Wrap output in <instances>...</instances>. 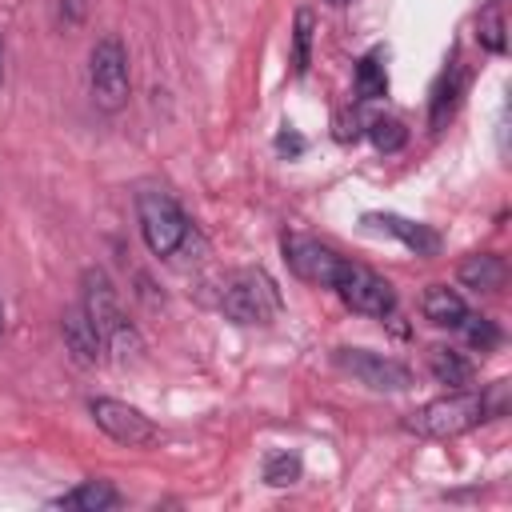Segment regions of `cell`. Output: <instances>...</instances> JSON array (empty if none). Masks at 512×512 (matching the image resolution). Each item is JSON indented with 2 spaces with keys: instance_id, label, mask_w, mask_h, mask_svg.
Wrapping results in <instances>:
<instances>
[{
  "instance_id": "obj_24",
  "label": "cell",
  "mask_w": 512,
  "mask_h": 512,
  "mask_svg": "<svg viewBox=\"0 0 512 512\" xmlns=\"http://www.w3.org/2000/svg\"><path fill=\"white\" fill-rule=\"evenodd\" d=\"M276 148H280V152H292V156H296V152H304V140H300L296 132H280V136H276Z\"/></svg>"
},
{
  "instance_id": "obj_23",
  "label": "cell",
  "mask_w": 512,
  "mask_h": 512,
  "mask_svg": "<svg viewBox=\"0 0 512 512\" xmlns=\"http://www.w3.org/2000/svg\"><path fill=\"white\" fill-rule=\"evenodd\" d=\"M88 12V0H60V24L64 28H76Z\"/></svg>"
},
{
  "instance_id": "obj_19",
  "label": "cell",
  "mask_w": 512,
  "mask_h": 512,
  "mask_svg": "<svg viewBox=\"0 0 512 512\" xmlns=\"http://www.w3.org/2000/svg\"><path fill=\"white\" fill-rule=\"evenodd\" d=\"M368 136H372V144H376L380 152H400L404 140H408V128H404L396 116H376V120L368 124Z\"/></svg>"
},
{
  "instance_id": "obj_2",
  "label": "cell",
  "mask_w": 512,
  "mask_h": 512,
  "mask_svg": "<svg viewBox=\"0 0 512 512\" xmlns=\"http://www.w3.org/2000/svg\"><path fill=\"white\" fill-rule=\"evenodd\" d=\"M220 308L228 320L248 324V328H264L280 316V288L268 272L260 268H240L224 280L220 288Z\"/></svg>"
},
{
  "instance_id": "obj_26",
  "label": "cell",
  "mask_w": 512,
  "mask_h": 512,
  "mask_svg": "<svg viewBox=\"0 0 512 512\" xmlns=\"http://www.w3.org/2000/svg\"><path fill=\"white\" fill-rule=\"evenodd\" d=\"M0 336H4V300H0Z\"/></svg>"
},
{
  "instance_id": "obj_3",
  "label": "cell",
  "mask_w": 512,
  "mask_h": 512,
  "mask_svg": "<svg viewBox=\"0 0 512 512\" xmlns=\"http://www.w3.org/2000/svg\"><path fill=\"white\" fill-rule=\"evenodd\" d=\"M484 420H488V416H484L480 392L456 388V392H448V396H440V400H428L424 408L408 412L404 428L416 432V436H424V440H452V436H460V432H468V428H476V424H484Z\"/></svg>"
},
{
  "instance_id": "obj_18",
  "label": "cell",
  "mask_w": 512,
  "mask_h": 512,
  "mask_svg": "<svg viewBox=\"0 0 512 512\" xmlns=\"http://www.w3.org/2000/svg\"><path fill=\"white\" fill-rule=\"evenodd\" d=\"M312 28H316L312 8H300L296 12V28H292V72L296 76H304L308 64H312Z\"/></svg>"
},
{
  "instance_id": "obj_11",
  "label": "cell",
  "mask_w": 512,
  "mask_h": 512,
  "mask_svg": "<svg viewBox=\"0 0 512 512\" xmlns=\"http://www.w3.org/2000/svg\"><path fill=\"white\" fill-rule=\"evenodd\" d=\"M364 224L380 228V232H392L404 248H412L416 256H436L440 252V236L428 228V224H416V220H404L396 212H368Z\"/></svg>"
},
{
  "instance_id": "obj_20",
  "label": "cell",
  "mask_w": 512,
  "mask_h": 512,
  "mask_svg": "<svg viewBox=\"0 0 512 512\" xmlns=\"http://www.w3.org/2000/svg\"><path fill=\"white\" fill-rule=\"evenodd\" d=\"M264 480H268L272 488H288V484H296V480H300V456H292V452H276V456H268V460H264Z\"/></svg>"
},
{
  "instance_id": "obj_14",
  "label": "cell",
  "mask_w": 512,
  "mask_h": 512,
  "mask_svg": "<svg viewBox=\"0 0 512 512\" xmlns=\"http://www.w3.org/2000/svg\"><path fill=\"white\" fill-rule=\"evenodd\" d=\"M52 504L56 508H80V512H104V508H116L120 504V492L112 484H104V480H84L72 492L56 496Z\"/></svg>"
},
{
  "instance_id": "obj_9",
  "label": "cell",
  "mask_w": 512,
  "mask_h": 512,
  "mask_svg": "<svg viewBox=\"0 0 512 512\" xmlns=\"http://www.w3.org/2000/svg\"><path fill=\"white\" fill-rule=\"evenodd\" d=\"M284 260H288V268H292L300 280L320 284V288L332 284V272H336V264H340V256H336L328 244H320V240H312V236H300V232H288V236H284Z\"/></svg>"
},
{
  "instance_id": "obj_1",
  "label": "cell",
  "mask_w": 512,
  "mask_h": 512,
  "mask_svg": "<svg viewBox=\"0 0 512 512\" xmlns=\"http://www.w3.org/2000/svg\"><path fill=\"white\" fill-rule=\"evenodd\" d=\"M80 308L96 324V332H100L108 352H120V356L140 352V336L128 324V316L120 308V296H116V288H112L104 268H84V276H80Z\"/></svg>"
},
{
  "instance_id": "obj_13",
  "label": "cell",
  "mask_w": 512,
  "mask_h": 512,
  "mask_svg": "<svg viewBox=\"0 0 512 512\" xmlns=\"http://www.w3.org/2000/svg\"><path fill=\"white\" fill-rule=\"evenodd\" d=\"M504 280H508V264L496 252H476L460 264V284H468L476 292H496V288H504Z\"/></svg>"
},
{
  "instance_id": "obj_6",
  "label": "cell",
  "mask_w": 512,
  "mask_h": 512,
  "mask_svg": "<svg viewBox=\"0 0 512 512\" xmlns=\"http://www.w3.org/2000/svg\"><path fill=\"white\" fill-rule=\"evenodd\" d=\"M88 84H92V100L104 112H120L128 104V52L120 44V36H100L92 44L88 56Z\"/></svg>"
},
{
  "instance_id": "obj_16",
  "label": "cell",
  "mask_w": 512,
  "mask_h": 512,
  "mask_svg": "<svg viewBox=\"0 0 512 512\" xmlns=\"http://www.w3.org/2000/svg\"><path fill=\"white\" fill-rule=\"evenodd\" d=\"M460 88H464V76H460V68H448V72L440 76L436 92H432V112H428V124H432V128H444V124H448V116L456 112Z\"/></svg>"
},
{
  "instance_id": "obj_7",
  "label": "cell",
  "mask_w": 512,
  "mask_h": 512,
  "mask_svg": "<svg viewBox=\"0 0 512 512\" xmlns=\"http://www.w3.org/2000/svg\"><path fill=\"white\" fill-rule=\"evenodd\" d=\"M332 364L352 376L356 384L372 388V392H408L412 388V368L392 360V356H380V352H368V348H336L332 352Z\"/></svg>"
},
{
  "instance_id": "obj_21",
  "label": "cell",
  "mask_w": 512,
  "mask_h": 512,
  "mask_svg": "<svg viewBox=\"0 0 512 512\" xmlns=\"http://www.w3.org/2000/svg\"><path fill=\"white\" fill-rule=\"evenodd\" d=\"M464 336H468V344L472 348H480V352H488V348H496V340H500V332H496V324L492 320H484V316H464Z\"/></svg>"
},
{
  "instance_id": "obj_22",
  "label": "cell",
  "mask_w": 512,
  "mask_h": 512,
  "mask_svg": "<svg viewBox=\"0 0 512 512\" xmlns=\"http://www.w3.org/2000/svg\"><path fill=\"white\" fill-rule=\"evenodd\" d=\"M480 44L488 48V52H504V16L496 12V8H488L484 16H480Z\"/></svg>"
},
{
  "instance_id": "obj_8",
  "label": "cell",
  "mask_w": 512,
  "mask_h": 512,
  "mask_svg": "<svg viewBox=\"0 0 512 512\" xmlns=\"http://www.w3.org/2000/svg\"><path fill=\"white\" fill-rule=\"evenodd\" d=\"M88 412H92L96 428H100L104 436H112L116 444H124V448H144V444H152V440L160 436L156 424H152L140 408H132V404H124V400H112V396H96V400L88 404Z\"/></svg>"
},
{
  "instance_id": "obj_25",
  "label": "cell",
  "mask_w": 512,
  "mask_h": 512,
  "mask_svg": "<svg viewBox=\"0 0 512 512\" xmlns=\"http://www.w3.org/2000/svg\"><path fill=\"white\" fill-rule=\"evenodd\" d=\"M0 88H4V44H0Z\"/></svg>"
},
{
  "instance_id": "obj_10",
  "label": "cell",
  "mask_w": 512,
  "mask_h": 512,
  "mask_svg": "<svg viewBox=\"0 0 512 512\" xmlns=\"http://www.w3.org/2000/svg\"><path fill=\"white\" fill-rule=\"evenodd\" d=\"M60 332H64V344H68V352H72V360L76 364H84V368H92V364H100L104 360V340H100V332H96V324L88 320V312L80 308V304H72V308H64V316H60Z\"/></svg>"
},
{
  "instance_id": "obj_5",
  "label": "cell",
  "mask_w": 512,
  "mask_h": 512,
  "mask_svg": "<svg viewBox=\"0 0 512 512\" xmlns=\"http://www.w3.org/2000/svg\"><path fill=\"white\" fill-rule=\"evenodd\" d=\"M328 288H332L352 312H360V316H392V312H396V292H392V284H388L380 272H372V268H364V264H356V260H344V256H340V264H336Z\"/></svg>"
},
{
  "instance_id": "obj_15",
  "label": "cell",
  "mask_w": 512,
  "mask_h": 512,
  "mask_svg": "<svg viewBox=\"0 0 512 512\" xmlns=\"http://www.w3.org/2000/svg\"><path fill=\"white\" fill-rule=\"evenodd\" d=\"M356 96L360 100L388 96V72H384V52L380 48L368 52V56H360V64H356Z\"/></svg>"
},
{
  "instance_id": "obj_12",
  "label": "cell",
  "mask_w": 512,
  "mask_h": 512,
  "mask_svg": "<svg viewBox=\"0 0 512 512\" xmlns=\"http://www.w3.org/2000/svg\"><path fill=\"white\" fill-rule=\"evenodd\" d=\"M420 312L436 324V328H460L464 316H468V304L456 288L448 284H428V292L420 296Z\"/></svg>"
},
{
  "instance_id": "obj_17",
  "label": "cell",
  "mask_w": 512,
  "mask_h": 512,
  "mask_svg": "<svg viewBox=\"0 0 512 512\" xmlns=\"http://www.w3.org/2000/svg\"><path fill=\"white\" fill-rule=\"evenodd\" d=\"M428 368H432V376H436L440 384H448V388H464V384L472 380V364H468L460 352H452V348H432V352H428Z\"/></svg>"
},
{
  "instance_id": "obj_4",
  "label": "cell",
  "mask_w": 512,
  "mask_h": 512,
  "mask_svg": "<svg viewBox=\"0 0 512 512\" xmlns=\"http://www.w3.org/2000/svg\"><path fill=\"white\" fill-rule=\"evenodd\" d=\"M136 220H140V236L152 256H176L192 236L184 208L160 188H144L136 196Z\"/></svg>"
}]
</instances>
